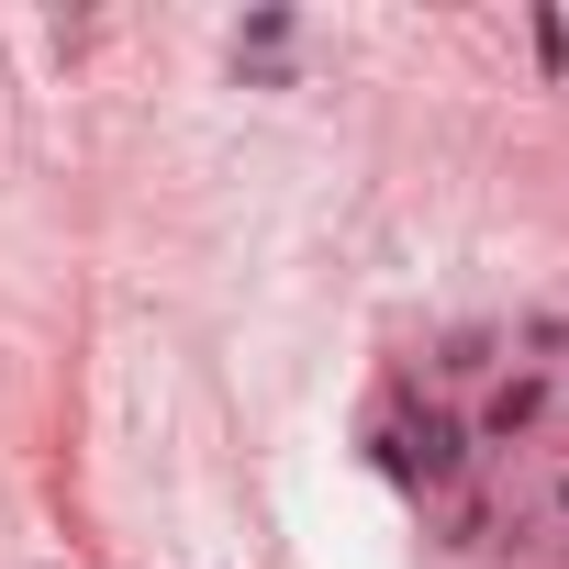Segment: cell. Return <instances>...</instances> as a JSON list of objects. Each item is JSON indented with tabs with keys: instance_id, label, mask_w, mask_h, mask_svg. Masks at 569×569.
<instances>
[{
	"instance_id": "1",
	"label": "cell",
	"mask_w": 569,
	"mask_h": 569,
	"mask_svg": "<svg viewBox=\"0 0 569 569\" xmlns=\"http://www.w3.org/2000/svg\"><path fill=\"white\" fill-rule=\"evenodd\" d=\"M380 469H391L402 491H447V480L469 469V425H458V413H391V425H380Z\"/></svg>"
},
{
	"instance_id": "2",
	"label": "cell",
	"mask_w": 569,
	"mask_h": 569,
	"mask_svg": "<svg viewBox=\"0 0 569 569\" xmlns=\"http://www.w3.org/2000/svg\"><path fill=\"white\" fill-rule=\"evenodd\" d=\"M547 402H558V391H547V380H536V369H513V380H502V391H491V402H480V436H525V425H536V413H547Z\"/></svg>"
},
{
	"instance_id": "3",
	"label": "cell",
	"mask_w": 569,
	"mask_h": 569,
	"mask_svg": "<svg viewBox=\"0 0 569 569\" xmlns=\"http://www.w3.org/2000/svg\"><path fill=\"white\" fill-rule=\"evenodd\" d=\"M291 46V12H246V34H234V57H279Z\"/></svg>"
},
{
	"instance_id": "4",
	"label": "cell",
	"mask_w": 569,
	"mask_h": 569,
	"mask_svg": "<svg viewBox=\"0 0 569 569\" xmlns=\"http://www.w3.org/2000/svg\"><path fill=\"white\" fill-rule=\"evenodd\" d=\"M558 513H569V480H558Z\"/></svg>"
}]
</instances>
